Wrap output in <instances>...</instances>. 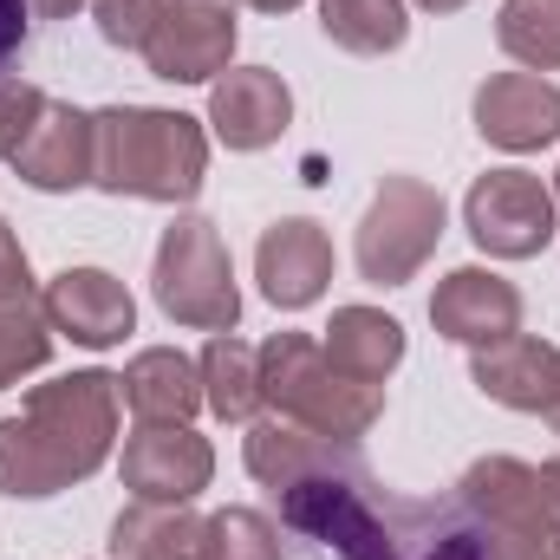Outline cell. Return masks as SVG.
<instances>
[{
    "mask_svg": "<svg viewBox=\"0 0 560 560\" xmlns=\"http://www.w3.org/2000/svg\"><path fill=\"white\" fill-rule=\"evenodd\" d=\"M248 476L280 502L287 535L332 560H489L463 502L385 489L352 443L313 436L287 418L248 430Z\"/></svg>",
    "mask_w": 560,
    "mask_h": 560,
    "instance_id": "1",
    "label": "cell"
},
{
    "mask_svg": "<svg viewBox=\"0 0 560 560\" xmlns=\"http://www.w3.org/2000/svg\"><path fill=\"white\" fill-rule=\"evenodd\" d=\"M118 443V378L66 372L26 392L20 418H0V495L46 502L112 463Z\"/></svg>",
    "mask_w": 560,
    "mask_h": 560,
    "instance_id": "2",
    "label": "cell"
},
{
    "mask_svg": "<svg viewBox=\"0 0 560 560\" xmlns=\"http://www.w3.org/2000/svg\"><path fill=\"white\" fill-rule=\"evenodd\" d=\"M98 156H92V189L105 196H138V202H189L209 176V131L189 112L163 105H105L92 112Z\"/></svg>",
    "mask_w": 560,
    "mask_h": 560,
    "instance_id": "3",
    "label": "cell"
},
{
    "mask_svg": "<svg viewBox=\"0 0 560 560\" xmlns=\"http://www.w3.org/2000/svg\"><path fill=\"white\" fill-rule=\"evenodd\" d=\"M261 405H275V418L300 423L313 436L359 443L385 418V385L339 372L313 332H275L261 346Z\"/></svg>",
    "mask_w": 560,
    "mask_h": 560,
    "instance_id": "4",
    "label": "cell"
},
{
    "mask_svg": "<svg viewBox=\"0 0 560 560\" xmlns=\"http://www.w3.org/2000/svg\"><path fill=\"white\" fill-rule=\"evenodd\" d=\"M150 287H156V306L189 332H235V319H242L235 261H229V242L209 215H176L163 229Z\"/></svg>",
    "mask_w": 560,
    "mask_h": 560,
    "instance_id": "5",
    "label": "cell"
},
{
    "mask_svg": "<svg viewBox=\"0 0 560 560\" xmlns=\"http://www.w3.org/2000/svg\"><path fill=\"white\" fill-rule=\"evenodd\" d=\"M456 502L482 528L489 560H560V522L541 495V469L522 456H482L463 469Z\"/></svg>",
    "mask_w": 560,
    "mask_h": 560,
    "instance_id": "6",
    "label": "cell"
},
{
    "mask_svg": "<svg viewBox=\"0 0 560 560\" xmlns=\"http://www.w3.org/2000/svg\"><path fill=\"white\" fill-rule=\"evenodd\" d=\"M443 222H450V209H443V196L423 176H385L372 209H365V222H359V242H352L359 275L372 287H405L436 255Z\"/></svg>",
    "mask_w": 560,
    "mask_h": 560,
    "instance_id": "7",
    "label": "cell"
},
{
    "mask_svg": "<svg viewBox=\"0 0 560 560\" xmlns=\"http://www.w3.org/2000/svg\"><path fill=\"white\" fill-rule=\"evenodd\" d=\"M555 189L528 170H489L463 196V229L495 261H535L555 242Z\"/></svg>",
    "mask_w": 560,
    "mask_h": 560,
    "instance_id": "8",
    "label": "cell"
},
{
    "mask_svg": "<svg viewBox=\"0 0 560 560\" xmlns=\"http://www.w3.org/2000/svg\"><path fill=\"white\" fill-rule=\"evenodd\" d=\"M235 0H156L143 66L170 85H215L235 59Z\"/></svg>",
    "mask_w": 560,
    "mask_h": 560,
    "instance_id": "9",
    "label": "cell"
},
{
    "mask_svg": "<svg viewBox=\"0 0 560 560\" xmlns=\"http://www.w3.org/2000/svg\"><path fill=\"white\" fill-rule=\"evenodd\" d=\"M92 156H98V125L92 112L66 105V98H46L26 125V138L13 143V176L39 196H72L92 183Z\"/></svg>",
    "mask_w": 560,
    "mask_h": 560,
    "instance_id": "10",
    "label": "cell"
},
{
    "mask_svg": "<svg viewBox=\"0 0 560 560\" xmlns=\"http://www.w3.org/2000/svg\"><path fill=\"white\" fill-rule=\"evenodd\" d=\"M118 469L138 502H196L215 476V450L189 423H138Z\"/></svg>",
    "mask_w": 560,
    "mask_h": 560,
    "instance_id": "11",
    "label": "cell"
},
{
    "mask_svg": "<svg viewBox=\"0 0 560 560\" xmlns=\"http://www.w3.org/2000/svg\"><path fill=\"white\" fill-rule=\"evenodd\" d=\"M39 306H46L52 332H66V339L85 346V352L125 346V332L138 326L131 287L118 275H105V268H66V275H52L46 293H39Z\"/></svg>",
    "mask_w": 560,
    "mask_h": 560,
    "instance_id": "12",
    "label": "cell"
},
{
    "mask_svg": "<svg viewBox=\"0 0 560 560\" xmlns=\"http://www.w3.org/2000/svg\"><path fill=\"white\" fill-rule=\"evenodd\" d=\"M430 326L456 346H495L509 332H522V287L489 268H450L430 293Z\"/></svg>",
    "mask_w": 560,
    "mask_h": 560,
    "instance_id": "13",
    "label": "cell"
},
{
    "mask_svg": "<svg viewBox=\"0 0 560 560\" xmlns=\"http://www.w3.org/2000/svg\"><path fill=\"white\" fill-rule=\"evenodd\" d=\"M476 131L495 150H548L560 138V85L541 72H495L476 85Z\"/></svg>",
    "mask_w": 560,
    "mask_h": 560,
    "instance_id": "14",
    "label": "cell"
},
{
    "mask_svg": "<svg viewBox=\"0 0 560 560\" xmlns=\"http://www.w3.org/2000/svg\"><path fill=\"white\" fill-rule=\"evenodd\" d=\"M209 125L229 150H268L293 125V92L275 66H229L209 85Z\"/></svg>",
    "mask_w": 560,
    "mask_h": 560,
    "instance_id": "15",
    "label": "cell"
},
{
    "mask_svg": "<svg viewBox=\"0 0 560 560\" xmlns=\"http://www.w3.org/2000/svg\"><path fill=\"white\" fill-rule=\"evenodd\" d=\"M255 280H261V293L275 300L280 313L313 306L326 293V280H332V242H326V229L306 222V215L275 222L261 235V248H255Z\"/></svg>",
    "mask_w": 560,
    "mask_h": 560,
    "instance_id": "16",
    "label": "cell"
},
{
    "mask_svg": "<svg viewBox=\"0 0 560 560\" xmlns=\"http://www.w3.org/2000/svg\"><path fill=\"white\" fill-rule=\"evenodd\" d=\"M469 378L482 398L509 405V411H541L555 405V385H560V346L535 339V332H509L495 346H476L469 359Z\"/></svg>",
    "mask_w": 560,
    "mask_h": 560,
    "instance_id": "17",
    "label": "cell"
},
{
    "mask_svg": "<svg viewBox=\"0 0 560 560\" xmlns=\"http://www.w3.org/2000/svg\"><path fill=\"white\" fill-rule=\"evenodd\" d=\"M118 398L138 411V423H189L202 411V372L176 346H150L125 365Z\"/></svg>",
    "mask_w": 560,
    "mask_h": 560,
    "instance_id": "18",
    "label": "cell"
},
{
    "mask_svg": "<svg viewBox=\"0 0 560 560\" xmlns=\"http://www.w3.org/2000/svg\"><path fill=\"white\" fill-rule=\"evenodd\" d=\"M319 346H326V359L339 372H352L365 385H385L405 365V326L392 313H378V306H339Z\"/></svg>",
    "mask_w": 560,
    "mask_h": 560,
    "instance_id": "19",
    "label": "cell"
},
{
    "mask_svg": "<svg viewBox=\"0 0 560 560\" xmlns=\"http://www.w3.org/2000/svg\"><path fill=\"white\" fill-rule=\"evenodd\" d=\"M202 522L189 502H131L112 522V560H196Z\"/></svg>",
    "mask_w": 560,
    "mask_h": 560,
    "instance_id": "20",
    "label": "cell"
},
{
    "mask_svg": "<svg viewBox=\"0 0 560 560\" xmlns=\"http://www.w3.org/2000/svg\"><path fill=\"white\" fill-rule=\"evenodd\" d=\"M196 372H202V405L222 423H248L261 411V352L242 346L235 332H215Z\"/></svg>",
    "mask_w": 560,
    "mask_h": 560,
    "instance_id": "21",
    "label": "cell"
},
{
    "mask_svg": "<svg viewBox=\"0 0 560 560\" xmlns=\"http://www.w3.org/2000/svg\"><path fill=\"white\" fill-rule=\"evenodd\" d=\"M319 33L352 59H378L411 39V13L405 0H319Z\"/></svg>",
    "mask_w": 560,
    "mask_h": 560,
    "instance_id": "22",
    "label": "cell"
},
{
    "mask_svg": "<svg viewBox=\"0 0 560 560\" xmlns=\"http://www.w3.org/2000/svg\"><path fill=\"white\" fill-rule=\"evenodd\" d=\"M495 46L528 66V72H560V0H502L495 13Z\"/></svg>",
    "mask_w": 560,
    "mask_h": 560,
    "instance_id": "23",
    "label": "cell"
},
{
    "mask_svg": "<svg viewBox=\"0 0 560 560\" xmlns=\"http://www.w3.org/2000/svg\"><path fill=\"white\" fill-rule=\"evenodd\" d=\"M52 359V319L39 300H0V392L33 378Z\"/></svg>",
    "mask_w": 560,
    "mask_h": 560,
    "instance_id": "24",
    "label": "cell"
},
{
    "mask_svg": "<svg viewBox=\"0 0 560 560\" xmlns=\"http://www.w3.org/2000/svg\"><path fill=\"white\" fill-rule=\"evenodd\" d=\"M196 560H287V548H280V528L261 509H222L202 522Z\"/></svg>",
    "mask_w": 560,
    "mask_h": 560,
    "instance_id": "25",
    "label": "cell"
},
{
    "mask_svg": "<svg viewBox=\"0 0 560 560\" xmlns=\"http://www.w3.org/2000/svg\"><path fill=\"white\" fill-rule=\"evenodd\" d=\"M92 20H98V39H105V46L143 52L150 20H156V0H92Z\"/></svg>",
    "mask_w": 560,
    "mask_h": 560,
    "instance_id": "26",
    "label": "cell"
},
{
    "mask_svg": "<svg viewBox=\"0 0 560 560\" xmlns=\"http://www.w3.org/2000/svg\"><path fill=\"white\" fill-rule=\"evenodd\" d=\"M39 105H46V92L33 79H0V156H13V143L26 138Z\"/></svg>",
    "mask_w": 560,
    "mask_h": 560,
    "instance_id": "27",
    "label": "cell"
},
{
    "mask_svg": "<svg viewBox=\"0 0 560 560\" xmlns=\"http://www.w3.org/2000/svg\"><path fill=\"white\" fill-rule=\"evenodd\" d=\"M0 300H39L33 293V268H26V248L7 229V215H0Z\"/></svg>",
    "mask_w": 560,
    "mask_h": 560,
    "instance_id": "28",
    "label": "cell"
},
{
    "mask_svg": "<svg viewBox=\"0 0 560 560\" xmlns=\"http://www.w3.org/2000/svg\"><path fill=\"white\" fill-rule=\"evenodd\" d=\"M33 33V0H0V79H13V59L26 52Z\"/></svg>",
    "mask_w": 560,
    "mask_h": 560,
    "instance_id": "29",
    "label": "cell"
},
{
    "mask_svg": "<svg viewBox=\"0 0 560 560\" xmlns=\"http://www.w3.org/2000/svg\"><path fill=\"white\" fill-rule=\"evenodd\" d=\"M541 495H548V509H555V522H560V456L541 463Z\"/></svg>",
    "mask_w": 560,
    "mask_h": 560,
    "instance_id": "30",
    "label": "cell"
},
{
    "mask_svg": "<svg viewBox=\"0 0 560 560\" xmlns=\"http://www.w3.org/2000/svg\"><path fill=\"white\" fill-rule=\"evenodd\" d=\"M72 7H79V0H33V13H39V20H66Z\"/></svg>",
    "mask_w": 560,
    "mask_h": 560,
    "instance_id": "31",
    "label": "cell"
},
{
    "mask_svg": "<svg viewBox=\"0 0 560 560\" xmlns=\"http://www.w3.org/2000/svg\"><path fill=\"white\" fill-rule=\"evenodd\" d=\"M242 7H255V13H293L300 0H242Z\"/></svg>",
    "mask_w": 560,
    "mask_h": 560,
    "instance_id": "32",
    "label": "cell"
},
{
    "mask_svg": "<svg viewBox=\"0 0 560 560\" xmlns=\"http://www.w3.org/2000/svg\"><path fill=\"white\" fill-rule=\"evenodd\" d=\"M423 13H463V7H469V0H418Z\"/></svg>",
    "mask_w": 560,
    "mask_h": 560,
    "instance_id": "33",
    "label": "cell"
},
{
    "mask_svg": "<svg viewBox=\"0 0 560 560\" xmlns=\"http://www.w3.org/2000/svg\"><path fill=\"white\" fill-rule=\"evenodd\" d=\"M548 423L560 430V385H555V405H548Z\"/></svg>",
    "mask_w": 560,
    "mask_h": 560,
    "instance_id": "34",
    "label": "cell"
},
{
    "mask_svg": "<svg viewBox=\"0 0 560 560\" xmlns=\"http://www.w3.org/2000/svg\"><path fill=\"white\" fill-rule=\"evenodd\" d=\"M555 202H560V170H555Z\"/></svg>",
    "mask_w": 560,
    "mask_h": 560,
    "instance_id": "35",
    "label": "cell"
}]
</instances>
